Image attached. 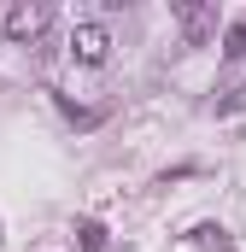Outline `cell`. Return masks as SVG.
<instances>
[{"label": "cell", "mask_w": 246, "mask_h": 252, "mask_svg": "<svg viewBox=\"0 0 246 252\" xmlns=\"http://www.w3.org/2000/svg\"><path fill=\"white\" fill-rule=\"evenodd\" d=\"M229 112H246V82L235 88V94H223V100H217V118H229Z\"/></svg>", "instance_id": "obj_6"}, {"label": "cell", "mask_w": 246, "mask_h": 252, "mask_svg": "<svg viewBox=\"0 0 246 252\" xmlns=\"http://www.w3.org/2000/svg\"><path fill=\"white\" fill-rule=\"evenodd\" d=\"M176 18H182V30H187V47H199V41L217 30V12H211V6H176Z\"/></svg>", "instance_id": "obj_3"}, {"label": "cell", "mask_w": 246, "mask_h": 252, "mask_svg": "<svg viewBox=\"0 0 246 252\" xmlns=\"http://www.w3.org/2000/svg\"><path fill=\"white\" fill-rule=\"evenodd\" d=\"M47 24H53V12H47V6H12L0 30H6V41H41V35H47Z\"/></svg>", "instance_id": "obj_1"}, {"label": "cell", "mask_w": 246, "mask_h": 252, "mask_svg": "<svg viewBox=\"0 0 246 252\" xmlns=\"http://www.w3.org/2000/svg\"><path fill=\"white\" fill-rule=\"evenodd\" d=\"M76 241H82V252H112L106 223H94V217H82V223H76Z\"/></svg>", "instance_id": "obj_4"}, {"label": "cell", "mask_w": 246, "mask_h": 252, "mask_svg": "<svg viewBox=\"0 0 246 252\" xmlns=\"http://www.w3.org/2000/svg\"><path fill=\"white\" fill-rule=\"evenodd\" d=\"M70 53L82 64H106V53H112V30L106 24H76L70 30Z\"/></svg>", "instance_id": "obj_2"}, {"label": "cell", "mask_w": 246, "mask_h": 252, "mask_svg": "<svg viewBox=\"0 0 246 252\" xmlns=\"http://www.w3.org/2000/svg\"><path fill=\"white\" fill-rule=\"evenodd\" d=\"M246 53V24H229L223 30V59H241Z\"/></svg>", "instance_id": "obj_5"}]
</instances>
